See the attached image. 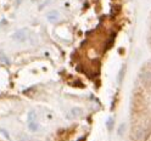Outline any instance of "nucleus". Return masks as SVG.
I'll list each match as a JSON object with an SVG mask.
<instances>
[{
    "mask_svg": "<svg viewBox=\"0 0 151 141\" xmlns=\"http://www.w3.org/2000/svg\"><path fill=\"white\" fill-rule=\"evenodd\" d=\"M28 38V31L27 29H20V31H17L12 34V39L16 40V42H26Z\"/></svg>",
    "mask_w": 151,
    "mask_h": 141,
    "instance_id": "1",
    "label": "nucleus"
},
{
    "mask_svg": "<svg viewBox=\"0 0 151 141\" xmlns=\"http://www.w3.org/2000/svg\"><path fill=\"white\" fill-rule=\"evenodd\" d=\"M82 116H83V110H82L81 107H74V108H72V110L68 112L67 118H68V119H76V118L82 117Z\"/></svg>",
    "mask_w": 151,
    "mask_h": 141,
    "instance_id": "2",
    "label": "nucleus"
},
{
    "mask_svg": "<svg viewBox=\"0 0 151 141\" xmlns=\"http://www.w3.org/2000/svg\"><path fill=\"white\" fill-rule=\"evenodd\" d=\"M46 18L50 21V22H56V21H59L60 20V14L58 11H50L46 14Z\"/></svg>",
    "mask_w": 151,
    "mask_h": 141,
    "instance_id": "3",
    "label": "nucleus"
},
{
    "mask_svg": "<svg viewBox=\"0 0 151 141\" xmlns=\"http://www.w3.org/2000/svg\"><path fill=\"white\" fill-rule=\"evenodd\" d=\"M28 128H29L32 131H35L39 129V124L37 123V120H33V122H28Z\"/></svg>",
    "mask_w": 151,
    "mask_h": 141,
    "instance_id": "4",
    "label": "nucleus"
},
{
    "mask_svg": "<svg viewBox=\"0 0 151 141\" xmlns=\"http://www.w3.org/2000/svg\"><path fill=\"white\" fill-rule=\"evenodd\" d=\"M0 61H1L3 63H5V64H10V60H9V57L4 52H0Z\"/></svg>",
    "mask_w": 151,
    "mask_h": 141,
    "instance_id": "5",
    "label": "nucleus"
},
{
    "mask_svg": "<svg viewBox=\"0 0 151 141\" xmlns=\"http://www.w3.org/2000/svg\"><path fill=\"white\" fill-rule=\"evenodd\" d=\"M33 120H37V115L35 112H29L28 113V122H33Z\"/></svg>",
    "mask_w": 151,
    "mask_h": 141,
    "instance_id": "6",
    "label": "nucleus"
},
{
    "mask_svg": "<svg viewBox=\"0 0 151 141\" xmlns=\"http://www.w3.org/2000/svg\"><path fill=\"white\" fill-rule=\"evenodd\" d=\"M123 131H124V124H121L119 128H118V135L121 136L122 134H123Z\"/></svg>",
    "mask_w": 151,
    "mask_h": 141,
    "instance_id": "7",
    "label": "nucleus"
},
{
    "mask_svg": "<svg viewBox=\"0 0 151 141\" xmlns=\"http://www.w3.org/2000/svg\"><path fill=\"white\" fill-rule=\"evenodd\" d=\"M0 133H1L5 137H7V139H10V135H9V133H7V131L5 130V129H0Z\"/></svg>",
    "mask_w": 151,
    "mask_h": 141,
    "instance_id": "8",
    "label": "nucleus"
},
{
    "mask_svg": "<svg viewBox=\"0 0 151 141\" xmlns=\"http://www.w3.org/2000/svg\"><path fill=\"white\" fill-rule=\"evenodd\" d=\"M111 125H112V118H110V119H109V122H107V128H109V129H111Z\"/></svg>",
    "mask_w": 151,
    "mask_h": 141,
    "instance_id": "9",
    "label": "nucleus"
}]
</instances>
